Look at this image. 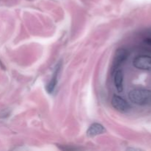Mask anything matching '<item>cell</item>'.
Returning <instances> with one entry per match:
<instances>
[{
    "label": "cell",
    "mask_w": 151,
    "mask_h": 151,
    "mask_svg": "<svg viewBox=\"0 0 151 151\" xmlns=\"http://www.w3.org/2000/svg\"><path fill=\"white\" fill-rule=\"evenodd\" d=\"M114 83L116 91L118 92H122L123 91V72L121 69H116L115 71Z\"/></svg>",
    "instance_id": "obj_6"
},
{
    "label": "cell",
    "mask_w": 151,
    "mask_h": 151,
    "mask_svg": "<svg viewBox=\"0 0 151 151\" xmlns=\"http://www.w3.org/2000/svg\"><path fill=\"white\" fill-rule=\"evenodd\" d=\"M127 57H128V52L126 50L121 48L116 50L113 61L114 71H116V69H118V68L125 62Z\"/></svg>",
    "instance_id": "obj_4"
},
{
    "label": "cell",
    "mask_w": 151,
    "mask_h": 151,
    "mask_svg": "<svg viewBox=\"0 0 151 151\" xmlns=\"http://www.w3.org/2000/svg\"><path fill=\"white\" fill-rule=\"evenodd\" d=\"M111 105L114 109L121 113H125L130 109V105L124 98L119 95H114L111 99Z\"/></svg>",
    "instance_id": "obj_3"
},
{
    "label": "cell",
    "mask_w": 151,
    "mask_h": 151,
    "mask_svg": "<svg viewBox=\"0 0 151 151\" xmlns=\"http://www.w3.org/2000/svg\"><path fill=\"white\" fill-rule=\"evenodd\" d=\"M60 63H59L57 66V67L55 68V70L54 73H53L52 77L51 80L49 82L48 85L47 86V90L49 93H52L55 91L56 88V85H57L58 82V76L59 72H60Z\"/></svg>",
    "instance_id": "obj_7"
},
{
    "label": "cell",
    "mask_w": 151,
    "mask_h": 151,
    "mask_svg": "<svg viewBox=\"0 0 151 151\" xmlns=\"http://www.w3.org/2000/svg\"><path fill=\"white\" fill-rule=\"evenodd\" d=\"M106 131L104 127L100 123H93L91 124L88 128L86 131L87 136L89 137H94L97 135L103 134Z\"/></svg>",
    "instance_id": "obj_5"
},
{
    "label": "cell",
    "mask_w": 151,
    "mask_h": 151,
    "mask_svg": "<svg viewBox=\"0 0 151 151\" xmlns=\"http://www.w3.org/2000/svg\"><path fill=\"white\" fill-rule=\"evenodd\" d=\"M130 100L138 106H147L151 103V90L145 88H135L128 94Z\"/></svg>",
    "instance_id": "obj_1"
},
{
    "label": "cell",
    "mask_w": 151,
    "mask_h": 151,
    "mask_svg": "<svg viewBox=\"0 0 151 151\" xmlns=\"http://www.w3.org/2000/svg\"><path fill=\"white\" fill-rule=\"evenodd\" d=\"M145 42L146 44H149V45L151 46V38H146V39L145 40Z\"/></svg>",
    "instance_id": "obj_8"
},
{
    "label": "cell",
    "mask_w": 151,
    "mask_h": 151,
    "mask_svg": "<svg viewBox=\"0 0 151 151\" xmlns=\"http://www.w3.org/2000/svg\"><path fill=\"white\" fill-rule=\"evenodd\" d=\"M133 64L137 69L151 71V57L146 55L137 56L133 60Z\"/></svg>",
    "instance_id": "obj_2"
}]
</instances>
